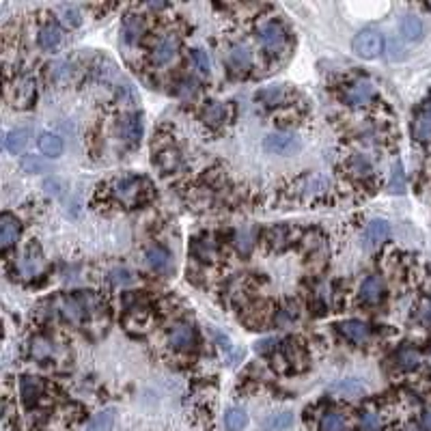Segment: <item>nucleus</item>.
<instances>
[{
  "mask_svg": "<svg viewBox=\"0 0 431 431\" xmlns=\"http://www.w3.org/2000/svg\"><path fill=\"white\" fill-rule=\"evenodd\" d=\"M384 46H386L384 35L378 31H371V28L360 31L352 39V50L360 58H378L384 52Z\"/></svg>",
  "mask_w": 431,
  "mask_h": 431,
  "instance_id": "nucleus-1",
  "label": "nucleus"
},
{
  "mask_svg": "<svg viewBox=\"0 0 431 431\" xmlns=\"http://www.w3.org/2000/svg\"><path fill=\"white\" fill-rule=\"evenodd\" d=\"M263 149L267 153H274V156H289V153L300 149V138L293 136V134H287V132H274V134H267L265 136Z\"/></svg>",
  "mask_w": 431,
  "mask_h": 431,
  "instance_id": "nucleus-2",
  "label": "nucleus"
},
{
  "mask_svg": "<svg viewBox=\"0 0 431 431\" xmlns=\"http://www.w3.org/2000/svg\"><path fill=\"white\" fill-rule=\"evenodd\" d=\"M116 134L125 145H138L143 136V121L136 112H130L119 119L116 123Z\"/></svg>",
  "mask_w": 431,
  "mask_h": 431,
  "instance_id": "nucleus-3",
  "label": "nucleus"
},
{
  "mask_svg": "<svg viewBox=\"0 0 431 431\" xmlns=\"http://www.w3.org/2000/svg\"><path fill=\"white\" fill-rule=\"evenodd\" d=\"M391 237V225L382 218H375L371 220L369 225L365 227V233H362V244L367 248H378L382 246L386 240Z\"/></svg>",
  "mask_w": 431,
  "mask_h": 431,
  "instance_id": "nucleus-4",
  "label": "nucleus"
},
{
  "mask_svg": "<svg viewBox=\"0 0 431 431\" xmlns=\"http://www.w3.org/2000/svg\"><path fill=\"white\" fill-rule=\"evenodd\" d=\"M18 235H20V220L11 214L0 216V248L7 250L9 246H13L18 242Z\"/></svg>",
  "mask_w": 431,
  "mask_h": 431,
  "instance_id": "nucleus-5",
  "label": "nucleus"
},
{
  "mask_svg": "<svg viewBox=\"0 0 431 431\" xmlns=\"http://www.w3.org/2000/svg\"><path fill=\"white\" fill-rule=\"evenodd\" d=\"M140 186H143V182L138 180V177H123V180H119L114 184V197L119 201L132 205L140 195Z\"/></svg>",
  "mask_w": 431,
  "mask_h": 431,
  "instance_id": "nucleus-6",
  "label": "nucleus"
},
{
  "mask_svg": "<svg viewBox=\"0 0 431 431\" xmlns=\"http://www.w3.org/2000/svg\"><path fill=\"white\" fill-rule=\"evenodd\" d=\"M328 391L341 399H358L367 393V386L360 380H338Z\"/></svg>",
  "mask_w": 431,
  "mask_h": 431,
  "instance_id": "nucleus-7",
  "label": "nucleus"
},
{
  "mask_svg": "<svg viewBox=\"0 0 431 431\" xmlns=\"http://www.w3.org/2000/svg\"><path fill=\"white\" fill-rule=\"evenodd\" d=\"M259 39L263 43V48H267V50H278V48H282V43H285V31H282V28L276 22L263 24L259 28Z\"/></svg>",
  "mask_w": 431,
  "mask_h": 431,
  "instance_id": "nucleus-8",
  "label": "nucleus"
},
{
  "mask_svg": "<svg viewBox=\"0 0 431 431\" xmlns=\"http://www.w3.org/2000/svg\"><path fill=\"white\" fill-rule=\"evenodd\" d=\"M338 330L343 332L349 341H354V343H367L369 336H371V328L365 321H358V319L343 321L338 325Z\"/></svg>",
  "mask_w": 431,
  "mask_h": 431,
  "instance_id": "nucleus-9",
  "label": "nucleus"
},
{
  "mask_svg": "<svg viewBox=\"0 0 431 431\" xmlns=\"http://www.w3.org/2000/svg\"><path fill=\"white\" fill-rule=\"evenodd\" d=\"M147 263H149L151 270H156L160 274H169L173 267V259L169 255V250H164L162 246H153L147 250Z\"/></svg>",
  "mask_w": 431,
  "mask_h": 431,
  "instance_id": "nucleus-10",
  "label": "nucleus"
},
{
  "mask_svg": "<svg viewBox=\"0 0 431 431\" xmlns=\"http://www.w3.org/2000/svg\"><path fill=\"white\" fill-rule=\"evenodd\" d=\"M414 136L421 143L431 140V101H427L425 106L416 112L414 119Z\"/></svg>",
  "mask_w": 431,
  "mask_h": 431,
  "instance_id": "nucleus-11",
  "label": "nucleus"
},
{
  "mask_svg": "<svg viewBox=\"0 0 431 431\" xmlns=\"http://www.w3.org/2000/svg\"><path fill=\"white\" fill-rule=\"evenodd\" d=\"M177 48H180V39H177L175 35L164 37L156 46V50H153V56H151L153 65H164V63H169L171 58L175 56Z\"/></svg>",
  "mask_w": 431,
  "mask_h": 431,
  "instance_id": "nucleus-12",
  "label": "nucleus"
},
{
  "mask_svg": "<svg viewBox=\"0 0 431 431\" xmlns=\"http://www.w3.org/2000/svg\"><path fill=\"white\" fill-rule=\"evenodd\" d=\"M384 295V280L380 276H369L360 287V298L367 304H378Z\"/></svg>",
  "mask_w": 431,
  "mask_h": 431,
  "instance_id": "nucleus-13",
  "label": "nucleus"
},
{
  "mask_svg": "<svg viewBox=\"0 0 431 431\" xmlns=\"http://www.w3.org/2000/svg\"><path fill=\"white\" fill-rule=\"evenodd\" d=\"M169 343H171L175 349L192 347V343H195V328H192L190 323H180V325H177V328L169 334Z\"/></svg>",
  "mask_w": 431,
  "mask_h": 431,
  "instance_id": "nucleus-14",
  "label": "nucleus"
},
{
  "mask_svg": "<svg viewBox=\"0 0 431 431\" xmlns=\"http://www.w3.org/2000/svg\"><path fill=\"white\" fill-rule=\"evenodd\" d=\"M39 46L43 50H56L58 46H61V41H63V33H61V28H58L56 24H46L39 31Z\"/></svg>",
  "mask_w": 431,
  "mask_h": 431,
  "instance_id": "nucleus-15",
  "label": "nucleus"
},
{
  "mask_svg": "<svg viewBox=\"0 0 431 431\" xmlns=\"http://www.w3.org/2000/svg\"><path fill=\"white\" fill-rule=\"evenodd\" d=\"M39 149L43 156H48V158H58L63 153L65 149V145H63V138L61 136H56V134H41L39 136Z\"/></svg>",
  "mask_w": 431,
  "mask_h": 431,
  "instance_id": "nucleus-16",
  "label": "nucleus"
},
{
  "mask_svg": "<svg viewBox=\"0 0 431 431\" xmlns=\"http://www.w3.org/2000/svg\"><path fill=\"white\" fill-rule=\"evenodd\" d=\"M345 97L352 106H360V103H367L371 97H373V86H371V82H367V80H360L349 88Z\"/></svg>",
  "mask_w": 431,
  "mask_h": 431,
  "instance_id": "nucleus-17",
  "label": "nucleus"
},
{
  "mask_svg": "<svg viewBox=\"0 0 431 431\" xmlns=\"http://www.w3.org/2000/svg\"><path fill=\"white\" fill-rule=\"evenodd\" d=\"M401 35H404V39H408V41H419L423 37L421 18L412 16V13L404 16V20H401Z\"/></svg>",
  "mask_w": 431,
  "mask_h": 431,
  "instance_id": "nucleus-18",
  "label": "nucleus"
},
{
  "mask_svg": "<svg viewBox=\"0 0 431 431\" xmlns=\"http://www.w3.org/2000/svg\"><path fill=\"white\" fill-rule=\"evenodd\" d=\"M293 427V414L291 412H278L267 416L263 421V429L265 431H287Z\"/></svg>",
  "mask_w": 431,
  "mask_h": 431,
  "instance_id": "nucleus-19",
  "label": "nucleus"
},
{
  "mask_svg": "<svg viewBox=\"0 0 431 431\" xmlns=\"http://www.w3.org/2000/svg\"><path fill=\"white\" fill-rule=\"evenodd\" d=\"M41 391H43L41 380H37V378H22V382H20V393H22L24 404L31 406L33 401L39 399Z\"/></svg>",
  "mask_w": 431,
  "mask_h": 431,
  "instance_id": "nucleus-20",
  "label": "nucleus"
},
{
  "mask_svg": "<svg viewBox=\"0 0 431 431\" xmlns=\"http://www.w3.org/2000/svg\"><path fill=\"white\" fill-rule=\"evenodd\" d=\"M28 145V132L26 130H11L7 134V138H5V147H7V151L11 153H22L24 151V147Z\"/></svg>",
  "mask_w": 431,
  "mask_h": 431,
  "instance_id": "nucleus-21",
  "label": "nucleus"
},
{
  "mask_svg": "<svg viewBox=\"0 0 431 431\" xmlns=\"http://www.w3.org/2000/svg\"><path fill=\"white\" fill-rule=\"evenodd\" d=\"M35 97V84L31 78H22L18 84H16V106H28V103L33 101Z\"/></svg>",
  "mask_w": 431,
  "mask_h": 431,
  "instance_id": "nucleus-22",
  "label": "nucleus"
},
{
  "mask_svg": "<svg viewBox=\"0 0 431 431\" xmlns=\"http://www.w3.org/2000/svg\"><path fill=\"white\" fill-rule=\"evenodd\" d=\"M248 425V414L242 408H229L225 414V427L229 431H242Z\"/></svg>",
  "mask_w": 431,
  "mask_h": 431,
  "instance_id": "nucleus-23",
  "label": "nucleus"
},
{
  "mask_svg": "<svg viewBox=\"0 0 431 431\" xmlns=\"http://www.w3.org/2000/svg\"><path fill=\"white\" fill-rule=\"evenodd\" d=\"M114 425V410H103L88 421L84 431H110Z\"/></svg>",
  "mask_w": 431,
  "mask_h": 431,
  "instance_id": "nucleus-24",
  "label": "nucleus"
},
{
  "mask_svg": "<svg viewBox=\"0 0 431 431\" xmlns=\"http://www.w3.org/2000/svg\"><path fill=\"white\" fill-rule=\"evenodd\" d=\"M140 33H143V22L138 16H125L123 20V37L127 43H134V41H138L140 39Z\"/></svg>",
  "mask_w": 431,
  "mask_h": 431,
  "instance_id": "nucleus-25",
  "label": "nucleus"
},
{
  "mask_svg": "<svg viewBox=\"0 0 431 431\" xmlns=\"http://www.w3.org/2000/svg\"><path fill=\"white\" fill-rule=\"evenodd\" d=\"M229 61L235 69H248L252 65V56L244 46H233L231 54H229Z\"/></svg>",
  "mask_w": 431,
  "mask_h": 431,
  "instance_id": "nucleus-26",
  "label": "nucleus"
},
{
  "mask_svg": "<svg viewBox=\"0 0 431 431\" xmlns=\"http://www.w3.org/2000/svg\"><path fill=\"white\" fill-rule=\"evenodd\" d=\"M397 362H399L401 369L412 371V369H416L421 365V356H419V352H416L414 347H404V349H399V354H397Z\"/></svg>",
  "mask_w": 431,
  "mask_h": 431,
  "instance_id": "nucleus-27",
  "label": "nucleus"
},
{
  "mask_svg": "<svg viewBox=\"0 0 431 431\" xmlns=\"http://www.w3.org/2000/svg\"><path fill=\"white\" fill-rule=\"evenodd\" d=\"M389 192H393V195H401V192H406V175H404V167H401V162H395V167H393Z\"/></svg>",
  "mask_w": 431,
  "mask_h": 431,
  "instance_id": "nucleus-28",
  "label": "nucleus"
},
{
  "mask_svg": "<svg viewBox=\"0 0 431 431\" xmlns=\"http://www.w3.org/2000/svg\"><path fill=\"white\" fill-rule=\"evenodd\" d=\"M158 164H160V169L164 171V173H173L177 167H180V153H177L175 149L162 151L158 156Z\"/></svg>",
  "mask_w": 431,
  "mask_h": 431,
  "instance_id": "nucleus-29",
  "label": "nucleus"
},
{
  "mask_svg": "<svg viewBox=\"0 0 431 431\" xmlns=\"http://www.w3.org/2000/svg\"><path fill=\"white\" fill-rule=\"evenodd\" d=\"M58 13H61L63 24L69 26V28H76V26H80V22H82L80 11H78L76 7H73V5H63V7H58Z\"/></svg>",
  "mask_w": 431,
  "mask_h": 431,
  "instance_id": "nucleus-30",
  "label": "nucleus"
},
{
  "mask_svg": "<svg viewBox=\"0 0 431 431\" xmlns=\"http://www.w3.org/2000/svg\"><path fill=\"white\" fill-rule=\"evenodd\" d=\"M203 119L210 125H218L220 121H225V106L218 103V101H212L210 106L203 110Z\"/></svg>",
  "mask_w": 431,
  "mask_h": 431,
  "instance_id": "nucleus-31",
  "label": "nucleus"
},
{
  "mask_svg": "<svg viewBox=\"0 0 431 431\" xmlns=\"http://www.w3.org/2000/svg\"><path fill=\"white\" fill-rule=\"evenodd\" d=\"M321 431H345V419L341 414H325L321 419Z\"/></svg>",
  "mask_w": 431,
  "mask_h": 431,
  "instance_id": "nucleus-32",
  "label": "nucleus"
},
{
  "mask_svg": "<svg viewBox=\"0 0 431 431\" xmlns=\"http://www.w3.org/2000/svg\"><path fill=\"white\" fill-rule=\"evenodd\" d=\"M20 167L24 173H41V171H46V162L37 156H24L20 160Z\"/></svg>",
  "mask_w": 431,
  "mask_h": 431,
  "instance_id": "nucleus-33",
  "label": "nucleus"
},
{
  "mask_svg": "<svg viewBox=\"0 0 431 431\" xmlns=\"http://www.w3.org/2000/svg\"><path fill=\"white\" fill-rule=\"evenodd\" d=\"M192 61H195L197 69L201 73H207L210 76V71H212V61H210V54H207L205 50H192Z\"/></svg>",
  "mask_w": 431,
  "mask_h": 431,
  "instance_id": "nucleus-34",
  "label": "nucleus"
},
{
  "mask_svg": "<svg viewBox=\"0 0 431 431\" xmlns=\"http://www.w3.org/2000/svg\"><path fill=\"white\" fill-rule=\"evenodd\" d=\"M382 429V419L375 412H365L360 416V431H380Z\"/></svg>",
  "mask_w": 431,
  "mask_h": 431,
  "instance_id": "nucleus-35",
  "label": "nucleus"
},
{
  "mask_svg": "<svg viewBox=\"0 0 431 431\" xmlns=\"http://www.w3.org/2000/svg\"><path fill=\"white\" fill-rule=\"evenodd\" d=\"M352 173L354 175H358V177H367L371 173V164H369V160H365L362 156H356L352 160V164H349Z\"/></svg>",
  "mask_w": 431,
  "mask_h": 431,
  "instance_id": "nucleus-36",
  "label": "nucleus"
},
{
  "mask_svg": "<svg viewBox=\"0 0 431 431\" xmlns=\"http://www.w3.org/2000/svg\"><path fill=\"white\" fill-rule=\"evenodd\" d=\"M110 282L112 285H130L132 274L127 270H112L110 272Z\"/></svg>",
  "mask_w": 431,
  "mask_h": 431,
  "instance_id": "nucleus-37",
  "label": "nucleus"
},
{
  "mask_svg": "<svg viewBox=\"0 0 431 431\" xmlns=\"http://www.w3.org/2000/svg\"><path fill=\"white\" fill-rule=\"evenodd\" d=\"M50 76H52L54 80H58L61 76H69V65L63 63V61H58V63L50 65Z\"/></svg>",
  "mask_w": 431,
  "mask_h": 431,
  "instance_id": "nucleus-38",
  "label": "nucleus"
},
{
  "mask_svg": "<svg viewBox=\"0 0 431 431\" xmlns=\"http://www.w3.org/2000/svg\"><path fill=\"white\" fill-rule=\"evenodd\" d=\"M421 319L431 325V300H425L421 304Z\"/></svg>",
  "mask_w": 431,
  "mask_h": 431,
  "instance_id": "nucleus-39",
  "label": "nucleus"
},
{
  "mask_svg": "<svg viewBox=\"0 0 431 431\" xmlns=\"http://www.w3.org/2000/svg\"><path fill=\"white\" fill-rule=\"evenodd\" d=\"M46 192H48L50 197H58V195H61V190H58V182L56 180H52V182L48 180L46 182Z\"/></svg>",
  "mask_w": 431,
  "mask_h": 431,
  "instance_id": "nucleus-40",
  "label": "nucleus"
},
{
  "mask_svg": "<svg viewBox=\"0 0 431 431\" xmlns=\"http://www.w3.org/2000/svg\"><path fill=\"white\" fill-rule=\"evenodd\" d=\"M421 427L425 431H431V408L423 412V416H421Z\"/></svg>",
  "mask_w": 431,
  "mask_h": 431,
  "instance_id": "nucleus-41",
  "label": "nucleus"
},
{
  "mask_svg": "<svg viewBox=\"0 0 431 431\" xmlns=\"http://www.w3.org/2000/svg\"><path fill=\"white\" fill-rule=\"evenodd\" d=\"M406 431H425V429H419V427H408Z\"/></svg>",
  "mask_w": 431,
  "mask_h": 431,
  "instance_id": "nucleus-42",
  "label": "nucleus"
}]
</instances>
